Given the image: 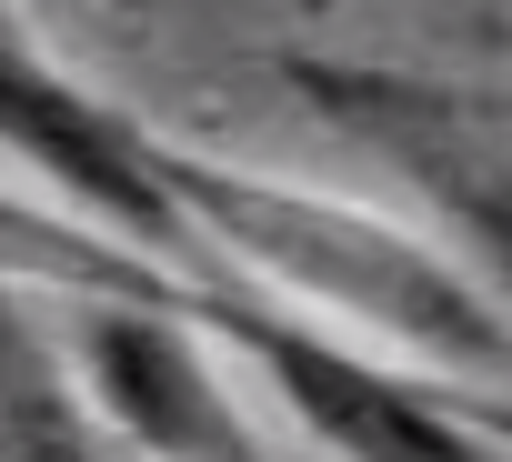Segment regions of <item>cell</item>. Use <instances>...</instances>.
<instances>
[{
    "instance_id": "obj_1",
    "label": "cell",
    "mask_w": 512,
    "mask_h": 462,
    "mask_svg": "<svg viewBox=\"0 0 512 462\" xmlns=\"http://www.w3.org/2000/svg\"><path fill=\"white\" fill-rule=\"evenodd\" d=\"M161 181L191 221L211 282H241V292L302 312V322H332V332H352V342H372L412 372L472 382V392L512 382V312L432 231H412L372 201L282 181V171H251V161H211L171 131H161Z\"/></svg>"
},
{
    "instance_id": "obj_2",
    "label": "cell",
    "mask_w": 512,
    "mask_h": 462,
    "mask_svg": "<svg viewBox=\"0 0 512 462\" xmlns=\"http://www.w3.org/2000/svg\"><path fill=\"white\" fill-rule=\"evenodd\" d=\"M272 71L322 131H342L392 191H412L422 231L512 312V81L342 51H282Z\"/></svg>"
},
{
    "instance_id": "obj_3",
    "label": "cell",
    "mask_w": 512,
    "mask_h": 462,
    "mask_svg": "<svg viewBox=\"0 0 512 462\" xmlns=\"http://www.w3.org/2000/svg\"><path fill=\"white\" fill-rule=\"evenodd\" d=\"M181 322H201L211 352H231L262 382L292 412V432H312L322 462H512V442L482 422L472 382L412 372V362H392L332 322H302L241 282L181 292Z\"/></svg>"
},
{
    "instance_id": "obj_4",
    "label": "cell",
    "mask_w": 512,
    "mask_h": 462,
    "mask_svg": "<svg viewBox=\"0 0 512 462\" xmlns=\"http://www.w3.org/2000/svg\"><path fill=\"white\" fill-rule=\"evenodd\" d=\"M0 161H21L51 191V211L91 221L101 242H121L161 282H181V292L211 282L191 221L161 181V121L111 101L101 81H81L21 11H0Z\"/></svg>"
},
{
    "instance_id": "obj_5",
    "label": "cell",
    "mask_w": 512,
    "mask_h": 462,
    "mask_svg": "<svg viewBox=\"0 0 512 462\" xmlns=\"http://www.w3.org/2000/svg\"><path fill=\"white\" fill-rule=\"evenodd\" d=\"M71 372L111 412V432H131L151 462H282L262 422L231 402L211 332L181 312H131V302L71 312Z\"/></svg>"
},
{
    "instance_id": "obj_6",
    "label": "cell",
    "mask_w": 512,
    "mask_h": 462,
    "mask_svg": "<svg viewBox=\"0 0 512 462\" xmlns=\"http://www.w3.org/2000/svg\"><path fill=\"white\" fill-rule=\"evenodd\" d=\"M0 462H151L81 392L71 352L41 322H21V292H0Z\"/></svg>"
},
{
    "instance_id": "obj_7",
    "label": "cell",
    "mask_w": 512,
    "mask_h": 462,
    "mask_svg": "<svg viewBox=\"0 0 512 462\" xmlns=\"http://www.w3.org/2000/svg\"><path fill=\"white\" fill-rule=\"evenodd\" d=\"M0 292H51L71 312H91V302L181 312V282H161L151 262H131L121 242H101L91 221H71L51 201H11V191H0Z\"/></svg>"
},
{
    "instance_id": "obj_8",
    "label": "cell",
    "mask_w": 512,
    "mask_h": 462,
    "mask_svg": "<svg viewBox=\"0 0 512 462\" xmlns=\"http://www.w3.org/2000/svg\"><path fill=\"white\" fill-rule=\"evenodd\" d=\"M482 422H492V432L512 442V392H482Z\"/></svg>"
}]
</instances>
